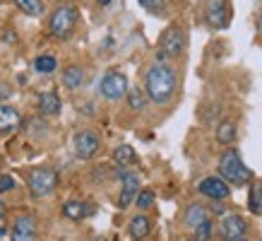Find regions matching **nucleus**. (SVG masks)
Here are the masks:
<instances>
[{
  "label": "nucleus",
  "mask_w": 262,
  "mask_h": 241,
  "mask_svg": "<svg viewBox=\"0 0 262 241\" xmlns=\"http://www.w3.org/2000/svg\"><path fill=\"white\" fill-rule=\"evenodd\" d=\"M56 58L53 56H48V53H43V56H39L36 61H34V68L41 72V75H48V72H53L56 70Z\"/></svg>",
  "instance_id": "24"
},
{
  "label": "nucleus",
  "mask_w": 262,
  "mask_h": 241,
  "mask_svg": "<svg viewBox=\"0 0 262 241\" xmlns=\"http://www.w3.org/2000/svg\"><path fill=\"white\" fill-rule=\"evenodd\" d=\"M19 126H22L19 111L0 102V135H10V133H15Z\"/></svg>",
  "instance_id": "13"
},
{
  "label": "nucleus",
  "mask_w": 262,
  "mask_h": 241,
  "mask_svg": "<svg viewBox=\"0 0 262 241\" xmlns=\"http://www.w3.org/2000/svg\"><path fill=\"white\" fill-rule=\"evenodd\" d=\"M137 208L140 210H149L151 205H154V191H149V188H142V191L137 193Z\"/></svg>",
  "instance_id": "25"
},
{
  "label": "nucleus",
  "mask_w": 262,
  "mask_h": 241,
  "mask_svg": "<svg viewBox=\"0 0 262 241\" xmlns=\"http://www.w3.org/2000/svg\"><path fill=\"white\" fill-rule=\"evenodd\" d=\"M99 3H101V5H111V0H99Z\"/></svg>",
  "instance_id": "32"
},
{
  "label": "nucleus",
  "mask_w": 262,
  "mask_h": 241,
  "mask_svg": "<svg viewBox=\"0 0 262 241\" xmlns=\"http://www.w3.org/2000/svg\"><path fill=\"white\" fill-rule=\"evenodd\" d=\"M75 154H77V159H92L96 152H99V147H101V140L96 135L94 130H80L75 140Z\"/></svg>",
  "instance_id": "7"
},
{
  "label": "nucleus",
  "mask_w": 262,
  "mask_h": 241,
  "mask_svg": "<svg viewBox=\"0 0 262 241\" xmlns=\"http://www.w3.org/2000/svg\"><path fill=\"white\" fill-rule=\"evenodd\" d=\"M185 48V32L181 27H168L166 32L161 34L159 41V61H166V58H178Z\"/></svg>",
  "instance_id": "5"
},
{
  "label": "nucleus",
  "mask_w": 262,
  "mask_h": 241,
  "mask_svg": "<svg viewBox=\"0 0 262 241\" xmlns=\"http://www.w3.org/2000/svg\"><path fill=\"white\" fill-rule=\"evenodd\" d=\"M219 176L229 186H246L253 178V171L243 164L238 150H226L219 157Z\"/></svg>",
  "instance_id": "2"
},
{
  "label": "nucleus",
  "mask_w": 262,
  "mask_h": 241,
  "mask_svg": "<svg viewBox=\"0 0 262 241\" xmlns=\"http://www.w3.org/2000/svg\"><path fill=\"white\" fill-rule=\"evenodd\" d=\"M99 89H101L103 99H108V102H118V99L127 96V92H130V89H127V77L120 70L106 72L101 85H99Z\"/></svg>",
  "instance_id": "6"
},
{
  "label": "nucleus",
  "mask_w": 262,
  "mask_h": 241,
  "mask_svg": "<svg viewBox=\"0 0 262 241\" xmlns=\"http://www.w3.org/2000/svg\"><path fill=\"white\" fill-rule=\"evenodd\" d=\"M113 159L125 167V164H133V162L137 159V154H135V150H133L130 145H118V147L113 150Z\"/></svg>",
  "instance_id": "22"
},
{
  "label": "nucleus",
  "mask_w": 262,
  "mask_h": 241,
  "mask_svg": "<svg viewBox=\"0 0 262 241\" xmlns=\"http://www.w3.org/2000/svg\"><path fill=\"white\" fill-rule=\"evenodd\" d=\"M8 234H10V229H8V227H5V225H0V239H5Z\"/></svg>",
  "instance_id": "29"
},
{
  "label": "nucleus",
  "mask_w": 262,
  "mask_h": 241,
  "mask_svg": "<svg viewBox=\"0 0 262 241\" xmlns=\"http://www.w3.org/2000/svg\"><path fill=\"white\" fill-rule=\"evenodd\" d=\"M10 241H36V219L32 215H19L10 227Z\"/></svg>",
  "instance_id": "11"
},
{
  "label": "nucleus",
  "mask_w": 262,
  "mask_h": 241,
  "mask_svg": "<svg viewBox=\"0 0 262 241\" xmlns=\"http://www.w3.org/2000/svg\"><path fill=\"white\" fill-rule=\"evenodd\" d=\"M144 92L154 104H168L176 94V70L166 61H157L149 65V70L144 75Z\"/></svg>",
  "instance_id": "1"
},
{
  "label": "nucleus",
  "mask_w": 262,
  "mask_h": 241,
  "mask_svg": "<svg viewBox=\"0 0 262 241\" xmlns=\"http://www.w3.org/2000/svg\"><path fill=\"white\" fill-rule=\"evenodd\" d=\"M248 205L255 215H262V181H255L250 186V195H248Z\"/></svg>",
  "instance_id": "21"
},
{
  "label": "nucleus",
  "mask_w": 262,
  "mask_h": 241,
  "mask_svg": "<svg viewBox=\"0 0 262 241\" xmlns=\"http://www.w3.org/2000/svg\"><path fill=\"white\" fill-rule=\"evenodd\" d=\"M5 217V205H3V200H0V219Z\"/></svg>",
  "instance_id": "30"
},
{
  "label": "nucleus",
  "mask_w": 262,
  "mask_h": 241,
  "mask_svg": "<svg viewBox=\"0 0 262 241\" xmlns=\"http://www.w3.org/2000/svg\"><path fill=\"white\" fill-rule=\"evenodd\" d=\"M181 241H198V239H195V236H183Z\"/></svg>",
  "instance_id": "31"
},
{
  "label": "nucleus",
  "mask_w": 262,
  "mask_h": 241,
  "mask_svg": "<svg viewBox=\"0 0 262 241\" xmlns=\"http://www.w3.org/2000/svg\"><path fill=\"white\" fill-rule=\"evenodd\" d=\"M12 188H15V178L8 176V174H3V176H0V193H8V191H12Z\"/></svg>",
  "instance_id": "28"
},
{
  "label": "nucleus",
  "mask_w": 262,
  "mask_h": 241,
  "mask_svg": "<svg viewBox=\"0 0 262 241\" xmlns=\"http://www.w3.org/2000/svg\"><path fill=\"white\" fill-rule=\"evenodd\" d=\"M198 191L205 195V198H209V200H226L231 195V186L224 181L222 176H207L200 181Z\"/></svg>",
  "instance_id": "10"
},
{
  "label": "nucleus",
  "mask_w": 262,
  "mask_h": 241,
  "mask_svg": "<svg viewBox=\"0 0 262 241\" xmlns=\"http://www.w3.org/2000/svg\"><path fill=\"white\" fill-rule=\"evenodd\" d=\"M147 92H142V89H130L127 92V104H130V109L133 111H142L144 106H147Z\"/></svg>",
  "instance_id": "23"
},
{
  "label": "nucleus",
  "mask_w": 262,
  "mask_h": 241,
  "mask_svg": "<svg viewBox=\"0 0 262 241\" xmlns=\"http://www.w3.org/2000/svg\"><path fill=\"white\" fill-rule=\"evenodd\" d=\"M246 232H248L246 217L236 215V212L226 215L222 219V225H219V236H222L224 241H238L246 236Z\"/></svg>",
  "instance_id": "8"
},
{
  "label": "nucleus",
  "mask_w": 262,
  "mask_h": 241,
  "mask_svg": "<svg viewBox=\"0 0 262 241\" xmlns=\"http://www.w3.org/2000/svg\"><path fill=\"white\" fill-rule=\"evenodd\" d=\"M15 5L22 10L24 15H29V17H41L43 12H46L43 0H15Z\"/></svg>",
  "instance_id": "20"
},
{
  "label": "nucleus",
  "mask_w": 262,
  "mask_h": 241,
  "mask_svg": "<svg viewBox=\"0 0 262 241\" xmlns=\"http://www.w3.org/2000/svg\"><path fill=\"white\" fill-rule=\"evenodd\" d=\"M260 27H262V15H260Z\"/></svg>",
  "instance_id": "33"
},
{
  "label": "nucleus",
  "mask_w": 262,
  "mask_h": 241,
  "mask_svg": "<svg viewBox=\"0 0 262 241\" xmlns=\"http://www.w3.org/2000/svg\"><path fill=\"white\" fill-rule=\"evenodd\" d=\"M120 195H118V208H127L130 203L137 198V193L142 191L140 188V176H137L135 171H125V169H120Z\"/></svg>",
  "instance_id": "9"
},
{
  "label": "nucleus",
  "mask_w": 262,
  "mask_h": 241,
  "mask_svg": "<svg viewBox=\"0 0 262 241\" xmlns=\"http://www.w3.org/2000/svg\"><path fill=\"white\" fill-rule=\"evenodd\" d=\"M207 22L212 24L214 29H226L229 27V3L226 0H209L207 3Z\"/></svg>",
  "instance_id": "12"
},
{
  "label": "nucleus",
  "mask_w": 262,
  "mask_h": 241,
  "mask_svg": "<svg viewBox=\"0 0 262 241\" xmlns=\"http://www.w3.org/2000/svg\"><path fill=\"white\" fill-rule=\"evenodd\" d=\"M212 232H214V225H212V219H207L205 225H200L198 229H195L192 236H195L198 241H209L212 239Z\"/></svg>",
  "instance_id": "26"
},
{
  "label": "nucleus",
  "mask_w": 262,
  "mask_h": 241,
  "mask_svg": "<svg viewBox=\"0 0 262 241\" xmlns=\"http://www.w3.org/2000/svg\"><path fill=\"white\" fill-rule=\"evenodd\" d=\"M80 12L72 8V5H60L53 10V15L48 19V32L53 39H70V34L75 32V24H77Z\"/></svg>",
  "instance_id": "3"
},
{
  "label": "nucleus",
  "mask_w": 262,
  "mask_h": 241,
  "mask_svg": "<svg viewBox=\"0 0 262 241\" xmlns=\"http://www.w3.org/2000/svg\"><path fill=\"white\" fill-rule=\"evenodd\" d=\"M183 219H185V225L195 232L200 225H205L207 219H209V217H207V208L205 205H200V203H192L190 208L185 210V217H183Z\"/></svg>",
  "instance_id": "15"
},
{
  "label": "nucleus",
  "mask_w": 262,
  "mask_h": 241,
  "mask_svg": "<svg viewBox=\"0 0 262 241\" xmlns=\"http://www.w3.org/2000/svg\"><path fill=\"white\" fill-rule=\"evenodd\" d=\"M89 212H92V210H89V205H87V203H82V200H68L63 205V215L68 217V219H75V222L84 219Z\"/></svg>",
  "instance_id": "18"
},
{
  "label": "nucleus",
  "mask_w": 262,
  "mask_h": 241,
  "mask_svg": "<svg viewBox=\"0 0 262 241\" xmlns=\"http://www.w3.org/2000/svg\"><path fill=\"white\" fill-rule=\"evenodd\" d=\"M63 85L68 89H80L84 85V70L80 65H68L63 70Z\"/></svg>",
  "instance_id": "17"
},
{
  "label": "nucleus",
  "mask_w": 262,
  "mask_h": 241,
  "mask_svg": "<svg viewBox=\"0 0 262 241\" xmlns=\"http://www.w3.org/2000/svg\"><path fill=\"white\" fill-rule=\"evenodd\" d=\"M127 232H130V236L135 241H142L149 236L151 232V222L147 215H135L133 219H130V225H127Z\"/></svg>",
  "instance_id": "14"
},
{
  "label": "nucleus",
  "mask_w": 262,
  "mask_h": 241,
  "mask_svg": "<svg viewBox=\"0 0 262 241\" xmlns=\"http://www.w3.org/2000/svg\"><path fill=\"white\" fill-rule=\"evenodd\" d=\"M238 241H248V239H238Z\"/></svg>",
  "instance_id": "34"
},
{
  "label": "nucleus",
  "mask_w": 262,
  "mask_h": 241,
  "mask_svg": "<svg viewBox=\"0 0 262 241\" xmlns=\"http://www.w3.org/2000/svg\"><path fill=\"white\" fill-rule=\"evenodd\" d=\"M27 186L34 198H46L58 188V174L53 169H32L27 176Z\"/></svg>",
  "instance_id": "4"
},
{
  "label": "nucleus",
  "mask_w": 262,
  "mask_h": 241,
  "mask_svg": "<svg viewBox=\"0 0 262 241\" xmlns=\"http://www.w3.org/2000/svg\"><path fill=\"white\" fill-rule=\"evenodd\" d=\"M39 109H41L43 116H58L60 109H63V104H60L58 94H53V92H43V94L39 96Z\"/></svg>",
  "instance_id": "16"
},
{
  "label": "nucleus",
  "mask_w": 262,
  "mask_h": 241,
  "mask_svg": "<svg viewBox=\"0 0 262 241\" xmlns=\"http://www.w3.org/2000/svg\"><path fill=\"white\" fill-rule=\"evenodd\" d=\"M236 140V123L233 120H222L216 128V143L219 145H233Z\"/></svg>",
  "instance_id": "19"
},
{
  "label": "nucleus",
  "mask_w": 262,
  "mask_h": 241,
  "mask_svg": "<svg viewBox=\"0 0 262 241\" xmlns=\"http://www.w3.org/2000/svg\"><path fill=\"white\" fill-rule=\"evenodd\" d=\"M137 3H140L147 12H161V10L166 8V0H137Z\"/></svg>",
  "instance_id": "27"
}]
</instances>
